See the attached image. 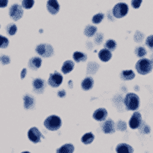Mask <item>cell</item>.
<instances>
[{
	"mask_svg": "<svg viewBox=\"0 0 153 153\" xmlns=\"http://www.w3.org/2000/svg\"><path fill=\"white\" fill-rule=\"evenodd\" d=\"M9 45V40L3 35H0V48H7Z\"/></svg>",
	"mask_w": 153,
	"mask_h": 153,
	"instance_id": "29",
	"label": "cell"
},
{
	"mask_svg": "<svg viewBox=\"0 0 153 153\" xmlns=\"http://www.w3.org/2000/svg\"><path fill=\"white\" fill-rule=\"evenodd\" d=\"M58 95L59 96V97H61V98H63V97H65V95H66L65 91L62 90V91H59Z\"/></svg>",
	"mask_w": 153,
	"mask_h": 153,
	"instance_id": "35",
	"label": "cell"
},
{
	"mask_svg": "<svg viewBox=\"0 0 153 153\" xmlns=\"http://www.w3.org/2000/svg\"><path fill=\"white\" fill-rule=\"evenodd\" d=\"M111 51L108 50V49H102V50L99 52V58L100 59V60H102L103 62H108L111 59Z\"/></svg>",
	"mask_w": 153,
	"mask_h": 153,
	"instance_id": "16",
	"label": "cell"
},
{
	"mask_svg": "<svg viewBox=\"0 0 153 153\" xmlns=\"http://www.w3.org/2000/svg\"><path fill=\"white\" fill-rule=\"evenodd\" d=\"M146 45L150 48L151 50H153V35H150L146 39Z\"/></svg>",
	"mask_w": 153,
	"mask_h": 153,
	"instance_id": "31",
	"label": "cell"
},
{
	"mask_svg": "<svg viewBox=\"0 0 153 153\" xmlns=\"http://www.w3.org/2000/svg\"><path fill=\"white\" fill-rule=\"evenodd\" d=\"M117 153H133V148L128 143H120L116 146Z\"/></svg>",
	"mask_w": 153,
	"mask_h": 153,
	"instance_id": "14",
	"label": "cell"
},
{
	"mask_svg": "<svg viewBox=\"0 0 153 153\" xmlns=\"http://www.w3.org/2000/svg\"><path fill=\"white\" fill-rule=\"evenodd\" d=\"M142 123V118H141V114L140 112H134L131 116V118L129 120V126L132 129H136L141 125Z\"/></svg>",
	"mask_w": 153,
	"mask_h": 153,
	"instance_id": "9",
	"label": "cell"
},
{
	"mask_svg": "<svg viewBox=\"0 0 153 153\" xmlns=\"http://www.w3.org/2000/svg\"><path fill=\"white\" fill-rule=\"evenodd\" d=\"M74 150H75V148L71 143H66L61 148L57 149L56 153H73Z\"/></svg>",
	"mask_w": 153,
	"mask_h": 153,
	"instance_id": "17",
	"label": "cell"
},
{
	"mask_svg": "<svg viewBox=\"0 0 153 153\" xmlns=\"http://www.w3.org/2000/svg\"><path fill=\"white\" fill-rule=\"evenodd\" d=\"M47 7H48V11L51 15H56L59 10V4L57 2V0H48Z\"/></svg>",
	"mask_w": 153,
	"mask_h": 153,
	"instance_id": "11",
	"label": "cell"
},
{
	"mask_svg": "<svg viewBox=\"0 0 153 153\" xmlns=\"http://www.w3.org/2000/svg\"><path fill=\"white\" fill-rule=\"evenodd\" d=\"M135 53H136V55H137L138 57L142 58L143 56H145L146 54H147V51H146L145 48H143V47H139V48H137L136 49Z\"/></svg>",
	"mask_w": 153,
	"mask_h": 153,
	"instance_id": "27",
	"label": "cell"
},
{
	"mask_svg": "<svg viewBox=\"0 0 153 153\" xmlns=\"http://www.w3.org/2000/svg\"><path fill=\"white\" fill-rule=\"evenodd\" d=\"M103 18H104V15L102 14V13H100V14H97V15H95L92 19V22L95 24H98V23H101L102 20L103 19Z\"/></svg>",
	"mask_w": 153,
	"mask_h": 153,
	"instance_id": "30",
	"label": "cell"
},
{
	"mask_svg": "<svg viewBox=\"0 0 153 153\" xmlns=\"http://www.w3.org/2000/svg\"><path fill=\"white\" fill-rule=\"evenodd\" d=\"M74 66H75V64H74V63L71 60L66 61V62L63 63V67H62V72L63 74H68V73H70L73 70Z\"/></svg>",
	"mask_w": 153,
	"mask_h": 153,
	"instance_id": "20",
	"label": "cell"
},
{
	"mask_svg": "<svg viewBox=\"0 0 153 153\" xmlns=\"http://www.w3.org/2000/svg\"><path fill=\"white\" fill-rule=\"evenodd\" d=\"M143 0H131V6L135 9H138L140 7Z\"/></svg>",
	"mask_w": 153,
	"mask_h": 153,
	"instance_id": "32",
	"label": "cell"
},
{
	"mask_svg": "<svg viewBox=\"0 0 153 153\" xmlns=\"http://www.w3.org/2000/svg\"><path fill=\"white\" fill-rule=\"evenodd\" d=\"M36 52L42 57L48 58L51 57L54 54V50L53 48L49 44H39L37 46V48L35 49Z\"/></svg>",
	"mask_w": 153,
	"mask_h": 153,
	"instance_id": "5",
	"label": "cell"
},
{
	"mask_svg": "<svg viewBox=\"0 0 153 153\" xmlns=\"http://www.w3.org/2000/svg\"><path fill=\"white\" fill-rule=\"evenodd\" d=\"M0 61L2 62L3 64L6 65V64H8V63H10V58L8 57L7 55H2L1 57H0Z\"/></svg>",
	"mask_w": 153,
	"mask_h": 153,
	"instance_id": "33",
	"label": "cell"
},
{
	"mask_svg": "<svg viewBox=\"0 0 153 153\" xmlns=\"http://www.w3.org/2000/svg\"><path fill=\"white\" fill-rule=\"evenodd\" d=\"M96 31H97V27H96L89 25L85 28V30H84V34H85L86 36H88V37H91V36H93V35H95Z\"/></svg>",
	"mask_w": 153,
	"mask_h": 153,
	"instance_id": "24",
	"label": "cell"
},
{
	"mask_svg": "<svg viewBox=\"0 0 153 153\" xmlns=\"http://www.w3.org/2000/svg\"><path fill=\"white\" fill-rule=\"evenodd\" d=\"M6 30L7 31V33L10 35H14L17 31V27L15 24L14 23H10V24H8L7 26V27H6Z\"/></svg>",
	"mask_w": 153,
	"mask_h": 153,
	"instance_id": "25",
	"label": "cell"
},
{
	"mask_svg": "<svg viewBox=\"0 0 153 153\" xmlns=\"http://www.w3.org/2000/svg\"><path fill=\"white\" fill-rule=\"evenodd\" d=\"M43 124L48 130L57 131L60 128L62 125V121L59 116L53 115V116H48L43 122Z\"/></svg>",
	"mask_w": 153,
	"mask_h": 153,
	"instance_id": "3",
	"label": "cell"
},
{
	"mask_svg": "<svg viewBox=\"0 0 153 153\" xmlns=\"http://www.w3.org/2000/svg\"><path fill=\"white\" fill-rule=\"evenodd\" d=\"M94 139H95V136H94L92 133L88 132L83 135V137L81 138V141L84 144H90V143H92Z\"/></svg>",
	"mask_w": 153,
	"mask_h": 153,
	"instance_id": "22",
	"label": "cell"
},
{
	"mask_svg": "<svg viewBox=\"0 0 153 153\" xmlns=\"http://www.w3.org/2000/svg\"><path fill=\"white\" fill-rule=\"evenodd\" d=\"M93 84H94L93 79L91 77H87V78L83 79L82 83H81V87H82L83 90L88 91L92 88Z\"/></svg>",
	"mask_w": 153,
	"mask_h": 153,
	"instance_id": "18",
	"label": "cell"
},
{
	"mask_svg": "<svg viewBox=\"0 0 153 153\" xmlns=\"http://www.w3.org/2000/svg\"><path fill=\"white\" fill-rule=\"evenodd\" d=\"M62 82H63V76L60 73L57 71L51 74L49 79H48V84L51 86L52 88H58L61 85Z\"/></svg>",
	"mask_w": 153,
	"mask_h": 153,
	"instance_id": "7",
	"label": "cell"
},
{
	"mask_svg": "<svg viewBox=\"0 0 153 153\" xmlns=\"http://www.w3.org/2000/svg\"><path fill=\"white\" fill-rule=\"evenodd\" d=\"M124 104L129 111H136L140 107L139 96L134 93H128L124 99Z\"/></svg>",
	"mask_w": 153,
	"mask_h": 153,
	"instance_id": "1",
	"label": "cell"
},
{
	"mask_svg": "<svg viewBox=\"0 0 153 153\" xmlns=\"http://www.w3.org/2000/svg\"><path fill=\"white\" fill-rule=\"evenodd\" d=\"M107 116H108V111L104 108H99L93 113V118L97 121L105 120Z\"/></svg>",
	"mask_w": 153,
	"mask_h": 153,
	"instance_id": "12",
	"label": "cell"
},
{
	"mask_svg": "<svg viewBox=\"0 0 153 153\" xmlns=\"http://www.w3.org/2000/svg\"><path fill=\"white\" fill-rule=\"evenodd\" d=\"M46 88V83L45 81L42 79H35L33 81V89L34 91L39 94L43 92V91Z\"/></svg>",
	"mask_w": 153,
	"mask_h": 153,
	"instance_id": "10",
	"label": "cell"
},
{
	"mask_svg": "<svg viewBox=\"0 0 153 153\" xmlns=\"http://www.w3.org/2000/svg\"><path fill=\"white\" fill-rule=\"evenodd\" d=\"M120 77L123 80H131L135 78V73L131 70L123 71L120 74Z\"/></svg>",
	"mask_w": 153,
	"mask_h": 153,
	"instance_id": "21",
	"label": "cell"
},
{
	"mask_svg": "<svg viewBox=\"0 0 153 153\" xmlns=\"http://www.w3.org/2000/svg\"><path fill=\"white\" fill-rule=\"evenodd\" d=\"M26 74H27V69H25V68H24V69L23 70V71H22V73H21V78L22 79L24 78V77H25Z\"/></svg>",
	"mask_w": 153,
	"mask_h": 153,
	"instance_id": "36",
	"label": "cell"
},
{
	"mask_svg": "<svg viewBox=\"0 0 153 153\" xmlns=\"http://www.w3.org/2000/svg\"><path fill=\"white\" fill-rule=\"evenodd\" d=\"M35 4L34 0H23L22 5L25 9H30Z\"/></svg>",
	"mask_w": 153,
	"mask_h": 153,
	"instance_id": "28",
	"label": "cell"
},
{
	"mask_svg": "<svg viewBox=\"0 0 153 153\" xmlns=\"http://www.w3.org/2000/svg\"><path fill=\"white\" fill-rule=\"evenodd\" d=\"M8 4V0H0V7H6Z\"/></svg>",
	"mask_w": 153,
	"mask_h": 153,
	"instance_id": "34",
	"label": "cell"
},
{
	"mask_svg": "<svg viewBox=\"0 0 153 153\" xmlns=\"http://www.w3.org/2000/svg\"><path fill=\"white\" fill-rule=\"evenodd\" d=\"M27 136L29 140L35 143H39L41 141V138L43 137L40 131H39V129L37 128H35V127L31 128L30 130L28 131Z\"/></svg>",
	"mask_w": 153,
	"mask_h": 153,
	"instance_id": "8",
	"label": "cell"
},
{
	"mask_svg": "<svg viewBox=\"0 0 153 153\" xmlns=\"http://www.w3.org/2000/svg\"><path fill=\"white\" fill-rule=\"evenodd\" d=\"M106 49L109 51H114L116 48V43L112 39H109L106 42L105 45H104Z\"/></svg>",
	"mask_w": 153,
	"mask_h": 153,
	"instance_id": "26",
	"label": "cell"
},
{
	"mask_svg": "<svg viewBox=\"0 0 153 153\" xmlns=\"http://www.w3.org/2000/svg\"><path fill=\"white\" fill-rule=\"evenodd\" d=\"M73 58H74V60L76 62V63H79V62H84V61L87 60V55L83 53H81L79 51H75L74 54H73Z\"/></svg>",
	"mask_w": 153,
	"mask_h": 153,
	"instance_id": "23",
	"label": "cell"
},
{
	"mask_svg": "<svg viewBox=\"0 0 153 153\" xmlns=\"http://www.w3.org/2000/svg\"><path fill=\"white\" fill-rule=\"evenodd\" d=\"M128 6L124 3H117L112 9L113 15L117 19L124 17L128 12Z\"/></svg>",
	"mask_w": 153,
	"mask_h": 153,
	"instance_id": "4",
	"label": "cell"
},
{
	"mask_svg": "<svg viewBox=\"0 0 153 153\" xmlns=\"http://www.w3.org/2000/svg\"><path fill=\"white\" fill-rule=\"evenodd\" d=\"M9 15L13 20H19V19H20L23 15V8L19 4H14L10 7V10H9Z\"/></svg>",
	"mask_w": 153,
	"mask_h": 153,
	"instance_id": "6",
	"label": "cell"
},
{
	"mask_svg": "<svg viewBox=\"0 0 153 153\" xmlns=\"http://www.w3.org/2000/svg\"><path fill=\"white\" fill-rule=\"evenodd\" d=\"M102 129H103V132L106 134L114 132L115 131V124H114L112 120L109 119L108 120H106L102 126Z\"/></svg>",
	"mask_w": 153,
	"mask_h": 153,
	"instance_id": "13",
	"label": "cell"
},
{
	"mask_svg": "<svg viewBox=\"0 0 153 153\" xmlns=\"http://www.w3.org/2000/svg\"><path fill=\"white\" fill-rule=\"evenodd\" d=\"M23 100H24V108L26 109H30L32 108L35 105V100L33 97L30 96L29 95H24L23 97Z\"/></svg>",
	"mask_w": 153,
	"mask_h": 153,
	"instance_id": "19",
	"label": "cell"
},
{
	"mask_svg": "<svg viewBox=\"0 0 153 153\" xmlns=\"http://www.w3.org/2000/svg\"><path fill=\"white\" fill-rule=\"evenodd\" d=\"M42 64V59L39 57H33L29 60L28 66L30 69L32 70H37L38 68H39Z\"/></svg>",
	"mask_w": 153,
	"mask_h": 153,
	"instance_id": "15",
	"label": "cell"
},
{
	"mask_svg": "<svg viewBox=\"0 0 153 153\" xmlns=\"http://www.w3.org/2000/svg\"><path fill=\"white\" fill-rule=\"evenodd\" d=\"M136 69L140 75H147L152 70V62L148 59H140L136 63Z\"/></svg>",
	"mask_w": 153,
	"mask_h": 153,
	"instance_id": "2",
	"label": "cell"
},
{
	"mask_svg": "<svg viewBox=\"0 0 153 153\" xmlns=\"http://www.w3.org/2000/svg\"><path fill=\"white\" fill-rule=\"evenodd\" d=\"M22 153H30V152H23Z\"/></svg>",
	"mask_w": 153,
	"mask_h": 153,
	"instance_id": "37",
	"label": "cell"
}]
</instances>
